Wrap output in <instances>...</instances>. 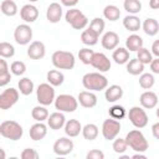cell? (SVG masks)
<instances>
[{
  "instance_id": "ee69618b",
  "label": "cell",
  "mask_w": 159,
  "mask_h": 159,
  "mask_svg": "<svg viewBox=\"0 0 159 159\" xmlns=\"http://www.w3.org/2000/svg\"><path fill=\"white\" fill-rule=\"evenodd\" d=\"M109 116L114 119H122L125 116V109L122 106H113L109 108Z\"/></svg>"
},
{
  "instance_id": "f546056e",
  "label": "cell",
  "mask_w": 159,
  "mask_h": 159,
  "mask_svg": "<svg viewBox=\"0 0 159 159\" xmlns=\"http://www.w3.org/2000/svg\"><path fill=\"white\" fill-rule=\"evenodd\" d=\"M98 35L96 32H93L91 29H86L82 34H81V41L87 45V46H93L98 42Z\"/></svg>"
},
{
  "instance_id": "e0dca14e",
  "label": "cell",
  "mask_w": 159,
  "mask_h": 159,
  "mask_svg": "<svg viewBox=\"0 0 159 159\" xmlns=\"http://www.w3.org/2000/svg\"><path fill=\"white\" fill-rule=\"evenodd\" d=\"M102 46L106 50H114L119 43V36L114 31H107L102 36Z\"/></svg>"
},
{
  "instance_id": "f35d334b",
  "label": "cell",
  "mask_w": 159,
  "mask_h": 159,
  "mask_svg": "<svg viewBox=\"0 0 159 159\" xmlns=\"http://www.w3.org/2000/svg\"><path fill=\"white\" fill-rule=\"evenodd\" d=\"M93 55H94L93 50H89V48H87V47L81 48V50L78 51V58H80L81 62L84 63V65H91L92 58H93Z\"/></svg>"
},
{
  "instance_id": "9c48e42d",
  "label": "cell",
  "mask_w": 159,
  "mask_h": 159,
  "mask_svg": "<svg viewBox=\"0 0 159 159\" xmlns=\"http://www.w3.org/2000/svg\"><path fill=\"white\" fill-rule=\"evenodd\" d=\"M19 101V91L10 87L1 92L0 94V108L9 109Z\"/></svg>"
},
{
  "instance_id": "e575fe53",
  "label": "cell",
  "mask_w": 159,
  "mask_h": 159,
  "mask_svg": "<svg viewBox=\"0 0 159 159\" xmlns=\"http://www.w3.org/2000/svg\"><path fill=\"white\" fill-rule=\"evenodd\" d=\"M123 7L128 14L135 15V14L140 12V10H142V2L139 0H124Z\"/></svg>"
},
{
  "instance_id": "9a60e30c",
  "label": "cell",
  "mask_w": 159,
  "mask_h": 159,
  "mask_svg": "<svg viewBox=\"0 0 159 159\" xmlns=\"http://www.w3.org/2000/svg\"><path fill=\"white\" fill-rule=\"evenodd\" d=\"M78 103L84 108H93L97 104V96L91 91H82L78 94Z\"/></svg>"
},
{
  "instance_id": "f6af8a7d",
  "label": "cell",
  "mask_w": 159,
  "mask_h": 159,
  "mask_svg": "<svg viewBox=\"0 0 159 159\" xmlns=\"http://www.w3.org/2000/svg\"><path fill=\"white\" fill-rule=\"evenodd\" d=\"M82 14V11L81 10H78V9H70V10H67V12H66V15H65V19H66V21L71 25L80 15Z\"/></svg>"
},
{
  "instance_id": "db71d44e",
  "label": "cell",
  "mask_w": 159,
  "mask_h": 159,
  "mask_svg": "<svg viewBox=\"0 0 159 159\" xmlns=\"http://www.w3.org/2000/svg\"><path fill=\"white\" fill-rule=\"evenodd\" d=\"M61 2H62V5H65L67 7H73L75 5H77L78 0H61Z\"/></svg>"
},
{
  "instance_id": "f1b7e54d",
  "label": "cell",
  "mask_w": 159,
  "mask_h": 159,
  "mask_svg": "<svg viewBox=\"0 0 159 159\" xmlns=\"http://www.w3.org/2000/svg\"><path fill=\"white\" fill-rule=\"evenodd\" d=\"M0 10L6 16H15L17 14V5L12 0H4V1H1Z\"/></svg>"
},
{
  "instance_id": "c3c4849f",
  "label": "cell",
  "mask_w": 159,
  "mask_h": 159,
  "mask_svg": "<svg viewBox=\"0 0 159 159\" xmlns=\"http://www.w3.org/2000/svg\"><path fill=\"white\" fill-rule=\"evenodd\" d=\"M10 80H11V75H10V72L4 73V75H0V86H1V87L6 86V84L10 82Z\"/></svg>"
},
{
  "instance_id": "bcb514c9",
  "label": "cell",
  "mask_w": 159,
  "mask_h": 159,
  "mask_svg": "<svg viewBox=\"0 0 159 159\" xmlns=\"http://www.w3.org/2000/svg\"><path fill=\"white\" fill-rule=\"evenodd\" d=\"M21 159H37L39 158V153L32 149V148H26L21 152Z\"/></svg>"
},
{
  "instance_id": "5b68a950",
  "label": "cell",
  "mask_w": 159,
  "mask_h": 159,
  "mask_svg": "<svg viewBox=\"0 0 159 159\" xmlns=\"http://www.w3.org/2000/svg\"><path fill=\"white\" fill-rule=\"evenodd\" d=\"M36 98L37 102L42 106H50L55 102V89L53 86L50 83H41L36 89Z\"/></svg>"
},
{
  "instance_id": "ac0fdd59",
  "label": "cell",
  "mask_w": 159,
  "mask_h": 159,
  "mask_svg": "<svg viewBox=\"0 0 159 159\" xmlns=\"http://www.w3.org/2000/svg\"><path fill=\"white\" fill-rule=\"evenodd\" d=\"M139 102H140L143 108L152 109V108H154L158 104V96L154 92H152V91H145V92H143L140 94Z\"/></svg>"
},
{
  "instance_id": "603a6c76",
  "label": "cell",
  "mask_w": 159,
  "mask_h": 159,
  "mask_svg": "<svg viewBox=\"0 0 159 159\" xmlns=\"http://www.w3.org/2000/svg\"><path fill=\"white\" fill-rule=\"evenodd\" d=\"M123 26H124L127 30H129V31H132V32H135V31H138V30L140 29L142 22H140V20H139L138 16L129 14L128 16H125V17L123 19Z\"/></svg>"
},
{
  "instance_id": "8fae6325",
  "label": "cell",
  "mask_w": 159,
  "mask_h": 159,
  "mask_svg": "<svg viewBox=\"0 0 159 159\" xmlns=\"http://www.w3.org/2000/svg\"><path fill=\"white\" fill-rule=\"evenodd\" d=\"M72 150H73V142L70 138L62 137V138L57 139L53 144V153L56 155L63 157V155L70 154Z\"/></svg>"
},
{
  "instance_id": "11a10c76",
  "label": "cell",
  "mask_w": 159,
  "mask_h": 159,
  "mask_svg": "<svg viewBox=\"0 0 159 159\" xmlns=\"http://www.w3.org/2000/svg\"><path fill=\"white\" fill-rule=\"evenodd\" d=\"M149 6H150L153 10L159 9V0H149Z\"/></svg>"
},
{
  "instance_id": "1f68e13d",
  "label": "cell",
  "mask_w": 159,
  "mask_h": 159,
  "mask_svg": "<svg viewBox=\"0 0 159 159\" xmlns=\"http://www.w3.org/2000/svg\"><path fill=\"white\" fill-rule=\"evenodd\" d=\"M17 86H19V91H20V93L24 94V96H29V94H31L32 91H34V82H32L29 77H24V78H21V80L19 81Z\"/></svg>"
},
{
  "instance_id": "9f6ffc18",
  "label": "cell",
  "mask_w": 159,
  "mask_h": 159,
  "mask_svg": "<svg viewBox=\"0 0 159 159\" xmlns=\"http://www.w3.org/2000/svg\"><path fill=\"white\" fill-rule=\"evenodd\" d=\"M145 158H147V155L143 154V153H140V152H137V153L133 155V159H145Z\"/></svg>"
},
{
  "instance_id": "52a82bcc",
  "label": "cell",
  "mask_w": 159,
  "mask_h": 159,
  "mask_svg": "<svg viewBox=\"0 0 159 159\" xmlns=\"http://www.w3.org/2000/svg\"><path fill=\"white\" fill-rule=\"evenodd\" d=\"M120 132V123L118 119L114 118H108L103 122L102 124V134L104 137V139L107 140H113L116 139V137L119 134Z\"/></svg>"
},
{
  "instance_id": "f907efd6",
  "label": "cell",
  "mask_w": 159,
  "mask_h": 159,
  "mask_svg": "<svg viewBox=\"0 0 159 159\" xmlns=\"http://www.w3.org/2000/svg\"><path fill=\"white\" fill-rule=\"evenodd\" d=\"M9 72V67H7V63L4 58L0 60V75H4V73H7Z\"/></svg>"
},
{
  "instance_id": "74e56055",
  "label": "cell",
  "mask_w": 159,
  "mask_h": 159,
  "mask_svg": "<svg viewBox=\"0 0 159 159\" xmlns=\"http://www.w3.org/2000/svg\"><path fill=\"white\" fill-rule=\"evenodd\" d=\"M104 26H106V24H104V20H103V19H101V17H94V19L89 22L88 29H91L93 32H96V34L99 36V35L103 32Z\"/></svg>"
},
{
  "instance_id": "8d00e7d4",
  "label": "cell",
  "mask_w": 159,
  "mask_h": 159,
  "mask_svg": "<svg viewBox=\"0 0 159 159\" xmlns=\"http://www.w3.org/2000/svg\"><path fill=\"white\" fill-rule=\"evenodd\" d=\"M14 55H15V48L11 43L5 42V41L0 42V56L2 58H10Z\"/></svg>"
},
{
  "instance_id": "7bdbcfd3",
  "label": "cell",
  "mask_w": 159,
  "mask_h": 159,
  "mask_svg": "<svg viewBox=\"0 0 159 159\" xmlns=\"http://www.w3.org/2000/svg\"><path fill=\"white\" fill-rule=\"evenodd\" d=\"M127 149H128V144H127L125 139H122V138L114 139V142H113V150L117 154H123Z\"/></svg>"
},
{
  "instance_id": "3957f363",
  "label": "cell",
  "mask_w": 159,
  "mask_h": 159,
  "mask_svg": "<svg viewBox=\"0 0 159 159\" xmlns=\"http://www.w3.org/2000/svg\"><path fill=\"white\" fill-rule=\"evenodd\" d=\"M52 65L58 70H72L75 67V55L68 51H55L52 53Z\"/></svg>"
},
{
  "instance_id": "277c9868",
  "label": "cell",
  "mask_w": 159,
  "mask_h": 159,
  "mask_svg": "<svg viewBox=\"0 0 159 159\" xmlns=\"http://www.w3.org/2000/svg\"><path fill=\"white\" fill-rule=\"evenodd\" d=\"M0 134L6 139L19 140L24 134V129L15 120H4L0 124Z\"/></svg>"
},
{
  "instance_id": "60d3db41",
  "label": "cell",
  "mask_w": 159,
  "mask_h": 159,
  "mask_svg": "<svg viewBox=\"0 0 159 159\" xmlns=\"http://www.w3.org/2000/svg\"><path fill=\"white\" fill-rule=\"evenodd\" d=\"M10 71L15 76H21L26 71V65L22 61H14L11 63V66H10Z\"/></svg>"
},
{
  "instance_id": "6da1fadb",
  "label": "cell",
  "mask_w": 159,
  "mask_h": 159,
  "mask_svg": "<svg viewBox=\"0 0 159 159\" xmlns=\"http://www.w3.org/2000/svg\"><path fill=\"white\" fill-rule=\"evenodd\" d=\"M82 84L89 91H102L108 86V80L99 72H89L82 77Z\"/></svg>"
},
{
  "instance_id": "ab89813d",
  "label": "cell",
  "mask_w": 159,
  "mask_h": 159,
  "mask_svg": "<svg viewBox=\"0 0 159 159\" xmlns=\"http://www.w3.org/2000/svg\"><path fill=\"white\" fill-rule=\"evenodd\" d=\"M137 58L140 61V62H143L144 65H150V62L153 61V56H152V52L148 50V48H145V47H142V48H139L138 51H137Z\"/></svg>"
},
{
  "instance_id": "f5cc1de1",
  "label": "cell",
  "mask_w": 159,
  "mask_h": 159,
  "mask_svg": "<svg viewBox=\"0 0 159 159\" xmlns=\"http://www.w3.org/2000/svg\"><path fill=\"white\" fill-rule=\"evenodd\" d=\"M152 133H153V137L159 140V122H157L152 125Z\"/></svg>"
},
{
  "instance_id": "6f0895ef",
  "label": "cell",
  "mask_w": 159,
  "mask_h": 159,
  "mask_svg": "<svg viewBox=\"0 0 159 159\" xmlns=\"http://www.w3.org/2000/svg\"><path fill=\"white\" fill-rule=\"evenodd\" d=\"M157 117H158V118H159V107H158V108H157Z\"/></svg>"
},
{
  "instance_id": "d6986e66",
  "label": "cell",
  "mask_w": 159,
  "mask_h": 159,
  "mask_svg": "<svg viewBox=\"0 0 159 159\" xmlns=\"http://www.w3.org/2000/svg\"><path fill=\"white\" fill-rule=\"evenodd\" d=\"M29 134H30V138L32 140H35V142L36 140H41L47 134V127L42 122H37V123L31 125V128L29 130Z\"/></svg>"
},
{
  "instance_id": "d590c367",
  "label": "cell",
  "mask_w": 159,
  "mask_h": 159,
  "mask_svg": "<svg viewBox=\"0 0 159 159\" xmlns=\"http://www.w3.org/2000/svg\"><path fill=\"white\" fill-rule=\"evenodd\" d=\"M154 76L152 73H142L139 77V86L144 89H150L154 86Z\"/></svg>"
},
{
  "instance_id": "680465c9",
  "label": "cell",
  "mask_w": 159,
  "mask_h": 159,
  "mask_svg": "<svg viewBox=\"0 0 159 159\" xmlns=\"http://www.w3.org/2000/svg\"><path fill=\"white\" fill-rule=\"evenodd\" d=\"M30 2H35V1H37V0H29Z\"/></svg>"
},
{
  "instance_id": "4316f807",
  "label": "cell",
  "mask_w": 159,
  "mask_h": 159,
  "mask_svg": "<svg viewBox=\"0 0 159 159\" xmlns=\"http://www.w3.org/2000/svg\"><path fill=\"white\" fill-rule=\"evenodd\" d=\"M112 58L114 60L116 63L118 65H124L129 61V51L124 47H118L114 50L113 55H112Z\"/></svg>"
},
{
  "instance_id": "816d5d0a",
  "label": "cell",
  "mask_w": 159,
  "mask_h": 159,
  "mask_svg": "<svg viewBox=\"0 0 159 159\" xmlns=\"http://www.w3.org/2000/svg\"><path fill=\"white\" fill-rule=\"evenodd\" d=\"M152 53L157 57H159V40H155L152 45Z\"/></svg>"
},
{
  "instance_id": "4dcf8cb0",
  "label": "cell",
  "mask_w": 159,
  "mask_h": 159,
  "mask_svg": "<svg viewBox=\"0 0 159 159\" xmlns=\"http://www.w3.org/2000/svg\"><path fill=\"white\" fill-rule=\"evenodd\" d=\"M82 135L87 140H94L98 137V127L93 123H88L82 128Z\"/></svg>"
},
{
  "instance_id": "7dc6e473",
  "label": "cell",
  "mask_w": 159,
  "mask_h": 159,
  "mask_svg": "<svg viewBox=\"0 0 159 159\" xmlns=\"http://www.w3.org/2000/svg\"><path fill=\"white\" fill-rule=\"evenodd\" d=\"M86 158L87 159H104V153L99 149H93L87 153Z\"/></svg>"
},
{
  "instance_id": "ba28073f",
  "label": "cell",
  "mask_w": 159,
  "mask_h": 159,
  "mask_svg": "<svg viewBox=\"0 0 159 159\" xmlns=\"http://www.w3.org/2000/svg\"><path fill=\"white\" fill-rule=\"evenodd\" d=\"M128 118L130 120V123L135 127V128H144L148 124V116L145 113V111L142 107H132L129 109L128 113Z\"/></svg>"
},
{
  "instance_id": "b9f144b4",
  "label": "cell",
  "mask_w": 159,
  "mask_h": 159,
  "mask_svg": "<svg viewBox=\"0 0 159 159\" xmlns=\"http://www.w3.org/2000/svg\"><path fill=\"white\" fill-rule=\"evenodd\" d=\"M87 25H88V19H87V16H86L83 12L71 24V26H72L75 30H82V29H84Z\"/></svg>"
},
{
  "instance_id": "7402d4cb",
  "label": "cell",
  "mask_w": 159,
  "mask_h": 159,
  "mask_svg": "<svg viewBox=\"0 0 159 159\" xmlns=\"http://www.w3.org/2000/svg\"><path fill=\"white\" fill-rule=\"evenodd\" d=\"M82 128L83 127L81 125L80 120H77V119H70L65 124V133L70 138H73V137H77L82 132Z\"/></svg>"
},
{
  "instance_id": "7c38bea8",
  "label": "cell",
  "mask_w": 159,
  "mask_h": 159,
  "mask_svg": "<svg viewBox=\"0 0 159 159\" xmlns=\"http://www.w3.org/2000/svg\"><path fill=\"white\" fill-rule=\"evenodd\" d=\"M91 65L99 72H107L111 68V61L103 52H94Z\"/></svg>"
},
{
  "instance_id": "d6a6232c",
  "label": "cell",
  "mask_w": 159,
  "mask_h": 159,
  "mask_svg": "<svg viewBox=\"0 0 159 159\" xmlns=\"http://www.w3.org/2000/svg\"><path fill=\"white\" fill-rule=\"evenodd\" d=\"M103 16L109 21H117L120 16V10L116 5H107L103 10Z\"/></svg>"
},
{
  "instance_id": "44dd1931",
  "label": "cell",
  "mask_w": 159,
  "mask_h": 159,
  "mask_svg": "<svg viewBox=\"0 0 159 159\" xmlns=\"http://www.w3.org/2000/svg\"><path fill=\"white\" fill-rule=\"evenodd\" d=\"M65 124H66V118L61 112H55L50 114L47 118V125L53 130L61 129Z\"/></svg>"
},
{
  "instance_id": "4fadbf2b",
  "label": "cell",
  "mask_w": 159,
  "mask_h": 159,
  "mask_svg": "<svg viewBox=\"0 0 159 159\" xmlns=\"http://www.w3.org/2000/svg\"><path fill=\"white\" fill-rule=\"evenodd\" d=\"M46 53V47L41 41H32L27 48V56L31 60H41Z\"/></svg>"
},
{
  "instance_id": "7a4b0ae2",
  "label": "cell",
  "mask_w": 159,
  "mask_h": 159,
  "mask_svg": "<svg viewBox=\"0 0 159 159\" xmlns=\"http://www.w3.org/2000/svg\"><path fill=\"white\" fill-rule=\"evenodd\" d=\"M124 139H125L128 147L132 148L134 152L144 153L145 150H148V147H149L148 140L145 139L144 134L140 130H138V129H134V130L128 132Z\"/></svg>"
},
{
  "instance_id": "8992f818",
  "label": "cell",
  "mask_w": 159,
  "mask_h": 159,
  "mask_svg": "<svg viewBox=\"0 0 159 159\" xmlns=\"http://www.w3.org/2000/svg\"><path fill=\"white\" fill-rule=\"evenodd\" d=\"M55 107L60 112H75L78 107V99L71 94H60L55 99Z\"/></svg>"
},
{
  "instance_id": "ffe728a7",
  "label": "cell",
  "mask_w": 159,
  "mask_h": 159,
  "mask_svg": "<svg viewBox=\"0 0 159 159\" xmlns=\"http://www.w3.org/2000/svg\"><path fill=\"white\" fill-rule=\"evenodd\" d=\"M122 96H123V88L118 84L109 86L104 92V97H106L107 102H109V103H114V102L119 101L122 98Z\"/></svg>"
},
{
  "instance_id": "5bb4252c",
  "label": "cell",
  "mask_w": 159,
  "mask_h": 159,
  "mask_svg": "<svg viewBox=\"0 0 159 159\" xmlns=\"http://www.w3.org/2000/svg\"><path fill=\"white\" fill-rule=\"evenodd\" d=\"M20 16L25 22H34L39 17V10L35 5L26 4L20 10Z\"/></svg>"
},
{
  "instance_id": "2e32d148",
  "label": "cell",
  "mask_w": 159,
  "mask_h": 159,
  "mask_svg": "<svg viewBox=\"0 0 159 159\" xmlns=\"http://www.w3.org/2000/svg\"><path fill=\"white\" fill-rule=\"evenodd\" d=\"M46 17L51 24H57L62 17V6L57 2L50 4L46 11Z\"/></svg>"
},
{
  "instance_id": "30bf717a",
  "label": "cell",
  "mask_w": 159,
  "mask_h": 159,
  "mask_svg": "<svg viewBox=\"0 0 159 159\" xmlns=\"http://www.w3.org/2000/svg\"><path fill=\"white\" fill-rule=\"evenodd\" d=\"M14 39L19 45L30 43V41L32 39V29L26 24H21L19 26H16V29L14 31Z\"/></svg>"
},
{
  "instance_id": "d4e9b609",
  "label": "cell",
  "mask_w": 159,
  "mask_h": 159,
  "mask_svg": "<svg viewBox=\"0 0 159 159\" xmlns=\"http://www.w3.org/2000/svg\"><path fill=\"white\" fill-rule=\"evenodd\" d=\"M125 47H127L128 51H135L137 52L139 48L143 47V39L139 35L133 34V35H130V36L127 37V40H125Z\"/></svg>"
},
{
  "instance_id": "cb8c5ba5",
  "label": "cell",
  "mask_w": 159,
  "mask_h": 159,
  "mask_svg": "<svg viewBox=\"0 0 159 159\" xmlns=\"http://www.w3.org/2000/svg\"><path fill=\"white\" fill-rule=\"evenodd\" d=\"M144 71V63L140 62L137 57L135 58H132L127 62V72L129 75H133V76H138V75H142Z\"/></svg>"
},
{
  "instance_id": "681fc988",
  "label": "cell",
  "mask_w": 159,
  "mask_h": 159,
  "mask_svg": "<svg viewBox=\"0 0 159 159\" xmlns=\"http://www.w3.org/2000/svg\"><path fill=\"white\" fill-rule=\"evenodd\" d=\"M150 70H152L153 73L159 75V57L153 58V61L150 62Z\"/></svg>"
},
{
  "instance_id": "836d02e7",
  "label": "cell",
  "mask_w": 159,
  "mask_h": 159,
  "mask_svg": "<svg viewBox=\"0 0 159 159\" xmlns=\"http://www.w3.org/2000/svg\"><path fill=\"white\" fill-rule=\"evenodd\" d=\"M31 116L36 122H43L45 119L48 118V111L45 108V106L40 104V106H36L32 108Z\"/></svg>"
},
{
  "instance_id": "83f0119b",
  "label": "cell",
  "mask_w": 159,
  "mask_h": 159,
  "mask_svg": "<svg viewBox=\"0 0 159 159\" xmlns=\"http://www.w3.org/2000/svg\"><path fill=\"white\" fill-rule=\"evenodd\" d=\"M47 81L53 87H58V86H61L63 83L65 76H63L62 72H60L57 70H51V71L47 72Z\"/></svg>"
},
{
  "instance_id": "484cf974",
  "label": "cell",
  "mask_w": 159,
  "mask_h": 159,
  "mask_svg": "<svg viewBox=\"0 0 159 159\" xmlns=\"http://www.w3.org/2000/svg\"><path fill=\"white\" fill-rule=\"evenodd\" d=\"M142 26H143V31L148 36H155L158 34V31H159V24L153 17H148L147 20H144Z\"/></svg>"
}]
</instances>
